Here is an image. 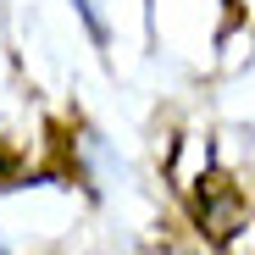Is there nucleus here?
<instances>
[{"mask_svg":"<svg viewBox=\"0 0 255 255\" xmlns=\"http://www.w3.org/2000/svg\"><path fill=\"white\" fill-rule=\"evenodd\" d=\"M172 255H178V250H172Z\"/></svg>","mask_w":255,"mask_h":255,"instance_id":"obj_1","label":"nucleus"}]
</instances>
